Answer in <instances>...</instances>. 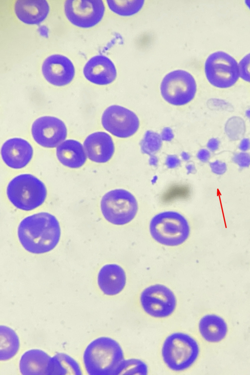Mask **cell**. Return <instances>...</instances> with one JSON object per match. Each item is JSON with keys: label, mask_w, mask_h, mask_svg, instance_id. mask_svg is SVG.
I'll use <instances>...</instances> for the list:
<instances>
[{"label": "cell", "mask_w": 250, "mask_h": 375, "mask_svg": "<svg viewBox=\"0 0 250 375\" xmlns=\"http://www.w3.org/2000/svg\"><path fill=\"white\" fill-rule=\"evenodd\" d=\"M136 371L138 374H147V368L146 364L140 360L131 359L125 360L124 367L121 374L123 371Z\"/></svg>", "instance_id": "cell-26"}, {"label": "cell", "mask_w": 250, "mask_h": 375, "mask_svg": "<svg viewBox=\"0 0 250 375\" xmlns=\"http://www.w3.org/2000/svg\"><path fill=\"white\" fill-rule=\"evenodd\" d=\"M51 357L39 349H31L21 356L19 368L23 375H46L47 366Z\"/></svg>", "instance_id": "cell-19"}, {"label": "cell", "mask_w": 250, "mask_h": 375, "mask_svg": "<svg viewBox=\"0 0 250 375\" xmlns=\"http://www.w3.org/2000/svg\"><path fill=\"white\" fill-rule=\"evenodd\" d=\"M240 77L250 83V53L245 56L239 62Z\"/></svg>", "instance_id": "cell-27"}, {"label": "cell", "mask_w": 250, "mask_h": 375, "mask_svg": "<svg viewBox=\"0 0 250 375\" xmlns=\"http://www.w3.org/2000/svg\"><path fill=\"white\" fill-rule=\"evenodd\" d=\"M83 73L87 80L99 85L109 84L117 76L113 62L108 57L102 55L90 59L83 67Z\"/></svg>", "instance_id": "cell-15"}, {"label": "cell", "mask_w": 250, "mask_h": 375, "mask_svg": "<svg viewBox=\"0 0 250 375\" xmlns=\"http://www.w3.org/2000/svg\"><path fill=\"white\" fill-rule=\"evenodd\" d=\"M68 20L81 28L92 27L102 19L105 11L101 0H67L64 5Z\"/></svg>", "instance_id": "cell-10"}, {"label": "cell", "mask_w": 250, "mask_h": 375, "mask_svg": "<svg viewBox=\"0 0 250 375\" xmlns=\"http://www.w3.org/2000/svg\"><path fill=\"white\" fill-rule=\"evenodd\" d=\"M166 164L168 168H173L180 164V161L175 155H168L167 158Z\"/></svg>", "instance_id": "cell-30"}, {"label": "cell", "mask_w": 250, "mask_h": 375, "mask_svg": "<svg viewBox=\"0 0 250 375\" xmlns=\"http://www.w3.org/2000/svg\"><path fill=\"white\" fill-rule=\"evenodd\" d=\"M144 0H107L110 9L120 16H129L138 13L143 7Z\"/></svg>", "instance_id": "cell-24"}, {"label": "cell", "mask_w": 250, "mask_h": 375, "mask_svg": "<svg viewBox=\"0 0 250 375\" xmlns=\"http://www.w3.org/2000/svg\"><path fill=\"white\" fill-rule=\"evenodd\" d=\"M181 155H182V156L183 159L184 158V157L186 158H185V160H187V159L186 158L187 157H189V156L188 155V153H185V152H183L182 154H181Z\"/></svg>", "instance_id": "cell-36"}, {"label": "cell", "mask_w": 250, "mask_h": 375, "mask_svg": "<svg viewBox=\"0 0 250 375\" xmlns=\"http://www.w3.org/2000/svg\"><path fill=\"white\" fill-rule=\"evenodd\" d=\"M232 160L241 167H248L250 165V155L246 152H240L235 154Z\"/></svg>", "instance_id": "cell-28"}, {"label": "cell", "mask_w": 250, "mask_h": 375, "mask_svg": "<svg viewBox=\"0 0 250 375\" xmlns=\"http://www.w3.org/2000/svg\"><path fill=\"white\" fill-rule=\"evenodd\" d=\"M140 302L146 313L158 318L171 315L177 304L173 292L161 284H155L146 288L141 294Z\"/></svg>", "instance_id": "cell-9"}, {"label": "cell", "mask_w": 250, "mask_h": 375, "mask_svg": "<svg viewBox=\"0 0 250 375\" xmlns=\"http://www.w3.org/2000/svg\"><path fill=\"white\" fill-rule=\"evenodd\" d=\"M31 131L34 140L40 145L48 148L57 146L67 136L64 123L52 116H43L36 119L32 125Z\"/></svg>", "instance_id": "cell-12"}, {"label": "cell", "mask_w": 250, "mask_h": 375, "mask_svg": "<svg viewBox=\"0 0 250 375\" xmlns=\"http://www.w3.org/2000/svg\"><path fill=\"white\" fill-rule=\"evenodd\" d=\"M102 124L104 129L119 138L133 135L138 129L139 120L132 111L120 105L108 107L102 117Z\"/></svg>", "instance_id": "cell-11"}, {"label": "cell", "mask_w": 250, "mask_h": 375, "mask_svg": "<svg viewBox=\"0 0 250 375\" xmlns=\"http://www.w3.org/2000/svg\"><path fill=\"white\" fill-rule=\"evenodd\" d=\"M83 361L89 375H117L121 374L125 359L119 343L103 336L93 340L86 347Z\"/></svg>", "instance_id": "cell-2"}, {"label": "cell", "mask_w": 250, "mask_h": 375, "mask_svg": "<svg viewBox=\"0 0 250 375\" xmlns=\"http://www.w3.org/2000/svg\"><path fill=\"white\" fill-rule=\"evenodd\" d=\"M212 171L217 174L221 175L225 172L227 167L225 163L216 160L213 163H210Z\"/></svg>", "instance_id": "cell-29"}, {"label": "cell", "mask_w": 250, "mask_h": 375, "mask_svg": "<svg viewBox=\"0 0 250 375\" xmlns=\"http://www.w3.org/2000/svg\"><path fill=\"white\" fill-rule=\"evenodd\" d=\"M246 5L250 9V0H246L245 1Z\"/></svg>", "instance_id": "cell-37"}, {"label": "cell", "mask_w": 250, "mask_h": 375, "mask_svg": "<svg viewBox=\"0 0 250 375\" xmlns=\"http://www.w3.org/2000/svg\"><path fill=\"white\" fill-rule=\"evenodd\" d=\"M98 284L104 294L107 295H116L121 292L125 287V273L118 265L106 264L99 272Z\"/></svg>", "instance_id": "cell-17"}, {"label": "cell", "mask_w": 250, "mask_h": 375, "mask_svg": "<svg viewBox=\"0 0 250 375\" xmlns=\"http://www.w3.org/2000/svg\"><path fill=\"white\" fill-rule=\"evenodd\" d=\"M197 89L195 80L188 72L176 70L167 74L160 85L163 98L174 105H183L194 97Z\"/></svg>", "instance_id": "cell-8"}, {"label": "cell", "mask_w": 250, "mask_h": 375, "mask_svg": "<svg viewBox=\"0 0 250 375\" xmlns=\"http://www.w3.org/2000/svg\"><path fill=\"white\" fill-rule=\"evenodd\" d=\"M81 375L78 363L68 354L58 353L51 358L48 364L46 375Z\"/></svg>", "instance_id": "cell-22"}, {"label": "cell", "mask_w": 250, "mask_h": 375, "mask_svg": "<svg viewBox=\"0 0 250 375\" xmlns=\"http://www.w3.org/2000/svg\"><path fill=\"white\" fill-rule=\"evenodd\" d=\"M239 148L242 151H246L250 148V141L249 139H244L241 142Z\"/></svg>", "instance_id": "cell-34"}, {"label": "cell", "mask_w": 250, "mask_h": 375, "mask_svg": "<svg viewBox=\"0 0 250 375\" xmlns=\"http://www.w3.org/2000/svg\"><path fill=\"white\" fill-rule=\"evenodd\" d=\"M219 144V141L216 139L212 138L208 142L207 144V147L210 150L213 151L218 148Z\"/></svg>", "instance_id": "cell-33"}, {"label": "cell", "mask_w": 250, "mask_h": 375, "mask_svg": "<svg viewBox=\"0 0 250 375\" xmlns=\"http://www.w3.org/2000/svg\"><path fill=\"white\" fill-rule=\"evenodd\" d=\"M49 6L45 0H18L15 3V12L24 23L39 24L47 17Z\"/></svg>", "instance_id": "cell-18"}, {"label": "cell", "mask_w": 250, "mask_h": 375, "mask_svg": "<svg viewBox=\"0 0 250 375\" xmlns=\"http://www.w3.org/2000/svg\"><path fill=\"white\" fill-rule=\"evenodd\" d=\"M33 150L26 140L14 138L7 140L2 145L1 155L4 162L9 167L19 169L26 166L31 160Z\"/></svg>", "instance_id": "cell-14"}, {"label": "cell", "mask_w": 250, "mask_h": 375, "mask_svg": "<svg viewBox=\"0 0 250 375\" xmlns=\"http://www.w3.org/2000/svg\"><path fill=\"white\" fill-rule=\"evenodd\" d=\"M101 209L105 219L116 225H123L130 222L138 211L135 197L124 189L108 191L102 197Z\"/></svg>", "instance_id": "cell-6"}, {"label": "cell", "mask_w": 250, "mask_h": 375, "mask_svg": "<svg viewBox=\"0 0 250 375\" xmlns=\"http://www.w3.org/2000/svg\"><path fill=\"white\" fill-rule=\"evenodd\" d=\"M197 156L202 162H206L210 158V153L208 150L202 149L198 151Z\"/></svg>", "instance_id": "cell-32"}, {"label": "cell", "mask_w": 250, "mask_h": 375, "mask_svg": "<svg viewBox=\"0 0 250 375\" xmlns=\"http://www.w3.org/2000/svg\"><path fill=\"white\" fill-rule=\"evenodd\" d=\"M161 137L162 140L170 141L173 139L174 135L171 128L165 127L162 131Z\"/></svg>", "instance_id": "cell-31"}, {"label": "cell", "mask_w": 250, "mask_h": 375, "mask_svg": "<svg viewBox=\"0 0 250 375\" xmlns=\"http://www.w3.org/2000/svg\"><path fill=\"white\" fill-rule=\"evenodd\" d=\"M20 243L28 251L41 254L52 250L61 237L60 224L53 215L45 212L24 218L18 229Z\"/></svg>", "instance_id": "cell-1"}, {"label": "cell", "mask_w": 250, "mask_h": 375, "mask_svg": "<svg viewBox=\"0 0 250 375\" xmlns=\"http://www.w3.org/2000/svg\"><path fill=\"white\" fill-rule=\"evenodd\" d=\"M162 145L161 136L156 132L147 131L140 143L142 153L147 154L150 156L158 151Z\"/></svg>", "instance_id": "cell-25"}, {"label": "cell", "mask_w": 250, "mask_h": 375, "mask_svg": "<svg viewBox=\"0 0 250 375\" xmlns=\"http://www.w3.org/2000/svg\"><path fill=\"white\" fill-rule=\"evenodd\" d=\"M83 145L88 158L96 163L107 162L114 152L112 139L104 132L91 134L84 140Z\"/></svg>", "instance_id": "cell-16"}, {"label": "cell", "mask_w": 250, "mask_h": 375, "mask_svg": "<svg viewBox=\"0 0 250 375\" xmlns=\"http://www.w3.org/2000/svg\"><path fill=\"white\" fill-rule=\"evenodd\" d=\"M20 348V341L16 332L10 328L0 326V360L5 361L14 357Z\"/></svg>", "instance_id": "cell-23"}, {"label": "cell", "mask_w": 250, "mask_h": 375, "mask_svg": "<svg viewBox=\"0 0 250 375\" xmlns=\"http://www.w3.org/2000/svg\"><path fill=\"white\" fill-rule=\"evenodd\" d=\"M158 163V159L155 156H150V158L149 159V163L151 165H157Z\"/></svg>", "instance_id": "cell-35"}, {"label": "cell", "mask_w": 250, "mask_h": 375, "mask_svg": "<svg viewBox=\"0 0 250 375\" xmlns=\"http://www.w3.org/2000/svg\"><path fill=\"white\" fill-rule=\"evenodd\" d=\"M56 154L62 165L70 168H79L86 160L83 146L74 140H67L60 144L57 147Z\"/></svg>", "instance_id": "cell-20"}, {"label": "cell", "mask_w": 250, "mask_h": 375, "mask_svg": "<svg viewBox=\"0 0 250 375\" xmlns=\"http://www.w3.org/2000/svg\"><path fill=\"white\" fill-rule=\"evenodd\" d=\"M149 230L154 240L168 246L182 244L190 233L187 220L174 211H164L155 215L150 221Z\"/></svg>", "instance_id": "cell-5"}, {"label": "cell", "mask_w": 250, "mask_h": 375, "mask_svg": "<svg viewBox=\"0 0 250 375\" xmlns=\"http://www.w3.org/2000/svg\"><path fill=\"white\" fill-rule=\"evenodd\" d=\"M199 354L197 341L183 333H174L165 339L162 349L164 361L171 370L182 371L189 368Z\"/></svg>", "instance_id": "cell-4"}, {"label": "cell", "mask_w": 250, "mask_h": 375, "mask_svg": "<svg viewBox=\"0 0 250 375\" xmlns=\"http://www.w3.org/2000/svg\"><path fill=\"white\" fill-rule=\"evenodd\" d=\"M7 195L17 208L29 211L42 204L46 197L47 190L44 184L38 178L30 174H23L9 182Z\"/></svg>", "instance_id": "cell-3"}, {"label": "cell", "mask_w": 250, "mask_h": 375, "mask_svg": "<svg viewBox=\"0 0 250 375\" xmlns=\"http://www.w3.org/2000/svg\"><path fill=\"white\" fill-rule=\"evenodd\" d=\"M205 72L209 83L221 88L232 86L240 77L237 62L222 51L215 52L208 56L205 63Z\"/></svg>", "instance_id": "cell-7"}, {"label": "cell", "mask_w": 250, "mask_h": 375, "mask_svg": "<svg viewBox=\"0 0 250 375\" xmlns=\"http://www.w3.org/2000/svg\"><path fill=\"white\" fill-rule=\"evenodd\" d=\"M42 73L51 84L61 86L69 83L75 75V68L66 57L54 54L48 57L42 65Z\"/></svg>", "instance_id": "cell-13"}, {"label": "cell", "mask_w": 250, "mask_h": 375, "mask_svg": "<svg viewBox=\"0 0 250 375\" xmlns=\"http://www.w3.org/2000/svg\"><path fill=\"white\" fill-rule=\"evenodd\" d=\"M199 330L205 340L209 342H218L225 337L228 327L225 320L220 316L207 314L200 319Z\"/></svg>", "instance_id": "cell-21"}]
</instances>
